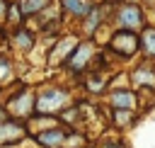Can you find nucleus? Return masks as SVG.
<instances>
[{
	"instance_id": "obj_1",
	"label": "nucleus",
	"mask_w": 155,
	"mask_h": 148,
	"mask_svg": "<svg viewBox=\"0 0 155 148\" xmlns=\"http://www.w3.org/2000/svg\"><path fill=\"white\" fill-rule=\"evenodd\" d=\"M68 104H70V95L58 85H48L36 95V114H53Z\"/></svg>"
},
{
	"instance_id": "obj_2",
	"label": "nucleus",
	"mask_w": 155,
	"mask_h": 148,
	"mask_svg": "<svg viewBox=\"0 0 155 148\" xmlns=\"http://www.w3.org/2000/svg\"><path fill=\"white\" fill-rule=\"evenodd\" d=\"M5 109L15 119H31L36 114V95L31 90H19L17 95H12L7 99Z\"/></svg>"
},
{
	"instance_id": "obj_3",
	"label": "nucleus",
	"mask_w": 155,
	"mask_h": 148,
	"mask_svg": "<svg viewBox=\"0 0 155 148\" xmlns=\"http://www.w3.org/2000/svg\"><path fill=\"white\" fill-rule=\"evenodd\" d=\"M109 49H111L116 56H121V58H131V56H136V53L140 51V36H136V34L128 32V29H119V32L109 39Z\"/></svg>"
},
{
	"instance_id": "obj_4",
	"label": "nucleus",
	"mask_w": 155,
	"mask_h": 148,
	"mask_svg": "<svg viewBox=\"0 0 155 148\" xmlns=\"http://www.w3.org/2000/svg\"><path fill=\"white\" fill-rule=\"evenodd\" d=\"M114 22H116L119 29H128V32H133V29L143 27V12H140V7H138L136 2H124V5L116 7V12H114Z\"/></svg>"
},
{
	"instance_id": "obj_5",
	"label": "nucleus",
	"mask_w": 155,
	"mask_h": 148,
	"mask_svg": "<svg viewBox=\"0 0 155 148\" xmlns=\"http://www.w3.org/2000/svg\"><path fill=\"white\" fill-rule=\"evenodd\" d=\"M92 56H94V41H80L75 46V51L70 53L65 68L73 73H82V70H87V63L92 61Z\"/></svg>"
},
{
	"instance_id": "obj_6",
	"label": "nucleus",
	"mask_w": 155,
	"mask_h": 148,
	"mask_svg": "<svg viewBox=\"0 0 155 148\" xmlns=\"http://www.w3.org/2000/svg\"><path fill=\"white\" fill-rule=\"evenodd\" d=\"M80 41L78 39H58L56 44H53V49H51V58H48V63L51 66H61V63H68V58H70V53L75 51V46H78Z\"/></svg>"
},
{
	"instance_id": "obj_7",
	"label": "nucleus",
	"mask_w": 155,
	"mask_h": 148,
	"mask_svg": "<svg viewBox=\"0 0 155 148\" xmlns=\"http://www.w3.org/2000/svg\"><path fill=\"white\" fill-rule=\"evenodd\" d=\"M68 133H70V131H65V129H61V126H51V129L36 133V141H39L44 148H63Z\"/></svg>"
},
{
	"instance_id": "obj_8",
	"label": "nucleus",
	"mask_w": 155,
	"mask_h": 148,
	"mask_svg": "<svg viewBox=\"0 0 155 148\" xmlns=\"http://www.w3.org/2000/svg\"><path fill=\"white\" fill-rule=\"evenodd\" d=\"M27 133V126L19 121H2L0 124V146L5 143H17Z\"/></svg>"
},
{
	"instance_id": "obj_9",
	"label": "nucleus",
	"mask_w": 155,
	"mask_h": 148,
	"mask_svg": "<svg viewBox=\"0 0 155 148\" xmlns=\"http://www.w3.org/2000/svg\"><path fill=\"white\" fill-rule=\"evenodd\" d=\"M61 7L70 15V17H75V19H82V17H87L90 12H92V0H61Z\"/></svg>"
},
{
	"instance_id": "obj_10",
	"label": "nucleus",
	"mask_w": 155,
	"mask_h": 148,
	"mask_svg": "<svg viewBox=\"0 0 155 148\" xmlns=\"http://www.w3.org/2000/svg\"><path fill=\"white\" fill-rule=\"evenodd\" d=\"M10 44H12V49H17V51H22V53H29L31 46H34V34H31L29 29L19 27V29H15Z\"/></svg>"
},
{
	"instance_id": "obj_11",
	"label": "nucleus",
	"mask_w": 155,
	"mask_h": 148,
	"mask_svg": "<svg viewBox=\"0 0 155 148\" xmlns=\"http://www.w3.org/2000/svg\"><path fill=\"white\" fill-rule=\"evenodd\" d=\"M109 102H111L114 109H131L133 112V107H136L138 99H136V95L131 90H114L109 95Z\"/></svg>"
},
{
	"instance_id": "obj_12",
	"label": "nucleus",
	"mask_w": 155,
	"mask_h": 148,
	"mask_svg": "<svg viewBox=\"0 0 155 148\" xmlns=\"http://www.w3.org/2000/svg\"><path fill=\"white\" fill-rule=\"evenodd\" d=\"M140 51L145 58H155V27H145L140 34Z\"/></svg>"
},
{
	"instance_id": "obj_13",
	"label": "nucleus",
	"mask_w": 155,
	"mask_h": 148,
	"mask_svg": "<svg viewBox=\"0 0 155 148\" xmlns=\"http://www.w3.org/2000/svg\"><path fill=\"white\" fill-rule=\"evenodd\" d=\"M82 19H85V24H82V34L92 36V34H94V29L104 22V17H102V7H92V12H90L87 17H82Z\"/></svg>"
},
{
	"instance_id": "obj_14",
	"label": "nucleus",
	"mask_w": 155,
	"mask_h": 148,
	"mask_svg": "<svg viewBox=\"0 0 155 148\" xmlns=\"http://www.w3.org/2000/svg\"><path fill=\"white\" fill-rule=\"evenodd\" d=\"M17 5L22 10V15H36V12L46 10L51 5V0H17Z\"/></svg>"
},
{
	"instance_id": "obj_15",
	"label": "nucleus",
	"mask_w": 155,
	"mask_h": 148,
	"mask_svg": "<svg viewBox=\"0 0 155 148\" xmlns=\"http://www.w3.org/2000/svg\"><path fill=\"white\" fill-rule=\"evenodd\" d=\"M12 78H15V66H12V61H10L7 53H0V85L10 82Z\"/></svg>"
},
{
	"instance_id": "obj_16",
	"label": "nucleus",
	"mask_w": 155,
	"mask_h": 148,
	"mask_svg": "<svg viewBox=\"0 0 155 148\" xmlns=\"http://www.w3.org/2000/svg\"><path fill=\"white\" fill-rule=\"evenodd\" d=\"M111 119H114L116 126H128V124L133 121V112H131V109H114Z\"/></svg>"
},
{
	"instance_id": "obj_17",
	"label": "nucleus",
	"mask_w": 155,
	"mask_h": 148,
	"mask_svg": "<svg viewBox=\"0 0 155 148\" xmlns=\"http://www.w3.org/2000/svg\"><path fill=\"white\" fill-rule=\"evenodd\" d=\"M7 24H10V27H17V29H19V24H22V10H19L17 2H10V10H7Z\"/></svg>"
},
{
	"instance_id": "obj_18",
	"label": "nucleus",
	"mask_w": 155,
	"mask_h": 148,
	"mask_svg": "<svg viewBox=\"0 0 155 148\" xmlns=\"http://www.w3.org/2000/svg\"><path fill=\"white\" fill-rule=\"evenodd\" d=\"M7 10H10V2L7 0H0V24L7 22Z\"/></svg>"
},
{
	"instance_id": "obj_19",
	"label": "nucleus",
	"mask_w": 155,
	"mask_h": 148,
	"mask_svg": "<svg viewBox=\"0 0 155 148\" xmlns=\"http://www.w3.org/2000/svg\"><path fill=\"white\" fill-rule=\"evenodd\" d=\"M104 148H126V146H124L121 141H109V143H107Z\"/></svg>"
},
{
	"instance_id": "obj_20",
	"label": "nucleus",
	"mask_w": 155,
	"mask_h": 148,
	"mask_svg": "<svg viewBox=\"0 0 155 148\" xmlns=\"http://www.w3.org/2000/svg\"><path fill=\"white\" fill-rule=\"evenodd\" d=\"M2 121H7V109H5V104H0V124Z\"/></svg>"
},
{
	"instance_id": "obj_21",
	"label": "nucleus",
	"mask_w": 155,
	"mask_h": 148,
	"mask_svg": "<svg viewBox=\"0 0 155 148\" xmlns=\"http://www.w3.org/2000/svg\"><path fill=\"white\" fill-rule=\"evenodd\" d=\"M143 2H145V5H155V0H143Z\"/></svg>"
},
{
	"instance_id": "obj_22",
	"label": "nucleus",
	"mask_w": 155,
	"mask_h": 148,
	"mask_svg": "<svg viewBox=\"0 0 155 148\" xmlns=\"http://www.w3.org/2000/svg\"><path fill=\"white\" fill-rule=\"evenodd\" d=\"M104 2H116V0H104Z\"/></svg>"
}]
</instances>
